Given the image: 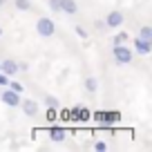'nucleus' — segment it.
<instances>
[{"mask_svg":"<svg viewBox=\"0 0 152 152\" xmlns=\"http://www.w3.org/2000/svg\"><path fill=\"white\" fill-rule=\"evenodd\" d=\"M18 107L23 110L27 116H38V112H40V105H38L36 101H31V99H20Z\"/></svg>","mask_w":152,"mask_h":152,"instance_id":"obj_5","label":"nucleus"},{"mask_svg":"<svg viewBox=\"0 0 152 152\" xmlns=\"http://www.w3.org/2000/svg\"><path fill=\"white\" fill-rule=\"evenodd\" d=\"M36 31H38V36H43V38H52L54 36V31H56V23H54L52 18H38L36 20Z\"/></svg>","mask_w":152,"mask_h":152,"instance_id":"obj_3","label":"nucleus"},{"mask_svg":"<svg viewBox=\"0 0 152 152\" xmlns=\"http://www.w3.org/2000/svg\"><path fill=\"white\" fill-rule=\"evenodd\" d=\"M74 31H76V36H78V38H87L85 27H81V25H76V27H74Z\"/></svg>","mask_w":152,"mask_h":152,"instance_id":"obj_20","label":"nucleus"},{"mask_svg":"<svg viewBox=\"0 0 152 152\" xmlns=\"http://www.w3.org/2000/svg\"><path fill=\"white\" fill-rule=\"evenodd\" d=\"M123 11H110L107 18H105V25H107V29H119L121 25H123Z\"/></svg>","mask_w":152,"mask_h":152,"instance_id":"obj_7","label":"nucleus"},{"mask_svg":"<svg viewBox=\"0 0 152 152\" xmlns=\"http://www.w3.org/2000/svg\"><path fill=\"white\" fill-rule=\"evenodd\" d=\"M45 105H47V107H61V101L56 99V96H45Z\"/></svg>","mask_w":152,"mask_h":152,"instance_id":"obj_15","label":"nucleus"},{"mask_svg":"<svg viewBox=\"0 0 152 152\" xmlns=\"http://www.w3.org/2000/svg\"><path fill=\"white\" fill-rule=\"evenodd\" d=\"M47 134H49V139H52L54 143H63L69 132H67V128H63V125H52Z\"/></svg>","mask_w":152,"mask_h":152,"instance_id":"obj_6","label":"nucleus"},{"mask_svg":"<svg viewBox=\"0 0 152 152\" xmlns=\"http://www.w3.org/2000/svg\"><path fill=\"white\" fill-rule=\"evenodd\" d=\"M7 85H9V90L18 92V94H23V90H25V85H23V83H18V81H9Z\"/></svg>","mask_w":152,"mask_h":152,"instance_id":"obj_16","label":"nucleus"},{"mask_svg":"<svg viewBox=\"0 0 152 152\" xmlns=\"http://www.w3.org/2000/svg\"><path fill=\"white\" fill-rule=\"evenodd\" d=\"M134 52L137 54H143V56H148V54L152 52V40H143V38H134Z\"/></svg>","mask_w":152,"mask_h":152,"instance_id":"obj_9","label":"nucleus"},{"mask_svg":"<svg viewBox=\"0 0 152 152\" xmlns=\"http://www.w3.org/2000/svg\"><path fill=\"white\" fill-rule=\"evenodd\" d=\"M0 101L5 105H9V107H18L20 105V94L14 90H5V92H0Z\"/></svg>","mask_w":152,"mask_h":152,"instance_id":"obj_4","label":"nucleus"},{"mask_svg":"<svg viewBox=\"0 0 152 152\" xmlns=\"http://www.w3.org/2000/svg\"><path fill=\"white\" fill-rule=\"evenodd\" d=\"M2 5H5V0H0V7H2Z\"/></svg>","mask_w":152,"mask_h":152,"instance_id":"obj_25","label":"nucleus"},{"mask_svg":"<svg viewBox=\"0 0 152 152\" xmlns=\"http://www.w3.org/2000/svg\"><path fill=\"white\" fill-rule=\"evenodd\" d=\"M139 38H143V40H152V27H150V25H143V27L139 29Z\"/></svg>","mask_w":152,"mask_h":152,"instance_id":"obj_13","label":"nucleus"},{"mask_svg":"<svg viewBox=\"0 0 152 152\" xmlns=\"http://www.w3.org/2000/svg\"><path fill=\"white\" fill-rule=\"evenodd\" d=\"M67 116H69V110H61V107H58V119L67 121Z\"/></svg>","mask_w":152,"mask_h":152,"instance_id":"obj_23","label":"nucleus"},{"mask_svg":"<svg viewBox=\"0 0 152 152\" xmlns=\"http://www.w3.org/2000/svg\"><path fill=\"white\" fill-rule=\"evenodd\" d=\"M76 11H78V2L76 0H61V14L74 16Z\"/></svg>","mask_w":152,"mask_h":152,"instance_id":"obj_10","label":"nucleus"},{"mask_svg":"<svg viewBox=\"0 0 152 152\" xmlns=\"http://www.w3.org/2000/svg\"><path fill=\"white\" fill-rule=\"evenodd\" d=\"M29 69V65H27V63H23V61H20L18 63V72H27Z\"/></svg>","mask_w":152,"mask_h":152,"instance_id":"obj_24","label":"nucleus"},{"mask_svg":"<svg viewBox=\"0 0 152 152\" xmlns=\"http://www.w3.org/2000/svg\"><path fill=\"white\" fill-rule=\"evenodd\" d=\"M56 119H58V110L56 107H47V121H49V123H54Z\"/></svg>","mask_w":152,"mask_h":152,"instance_id":"obj_17","label":"nucleus"},{"mask_svg":"<svg viewBox=\"0 0 152 152\" xmlns=\"http://www.w3.org/2000/svg\"><path fill=\"white\" fill-rule=\"evenodd\" d=\"M125 40H128V34L125 31H121L119 36H114V45H121V43H125Z\"/></svg>","mask_w":152,"mask_h":152,"instance_id":"obj_19","label":"nucleus"},{"mask_svg":"<svg viewBox=\"0 0 152 152\" xmlns=\"http://www.w3.org/2000/svg\"><path fill=\"white\" fill-rule=\"evenodd\" d=\"M112 56H114V61L119 63V65H130L132 58H134V54H132V47H128L125 43H121V45H114L112 47Z\"/></svg>","mask_w":152,"mask_h":152,"instance_id":"obj_1","label":"nucleus"},{"mask_svg":"<svg viewBox=\"0 0 152 152\" xmlns=\"http://www.w3.org/2000/svg\"><path fill=\"white\" fill-rule=\"evenodd\" d=\"M85 90H87V92H92V94L99 90V81H96L94 76H87V78H85Z\"/></svg>","mask_w":152,"mask_h":152,"instance_id":"obj_11","label":"nucleus"},{"mask_svg":"<svg viewBox=\"0 0 152 152\" xmlns=\"http://www.w3.org/2000/svg\"><path fill=\"white\" fill-rule=\"evenodd\" d=\"M14 5H16L18 11H29L31 9V2H29V0H14Z\"/></svg>","mask_w":152,"mask_h":152,"instance_id":"obj_14","label":"nucleus"},{"mask_svg":"<svg viewBox=\"0 0 152 152\" xmlns=\"http://www.w3.org/2000/svg\"><path fill=\"white\" fill-rule=\"evenodd\" d=\"M94 27L99 29V31H105V29H107V25H105V20H96V23H94Z\"/></svg>","mask_w":152,"mask_h":152,"instance_id":"obj_22","label":"nucleus"},{"mask_svg":"<svg viewBox=\"0 0 152 152\" xmlns=\"http://www.w3.org/2000/svg\"><path fill=\"white\" fill-rule=\"evenodd\" d=\"M49 9L56 11V14H61V0H49Z\"/></svg>","mask_w":152,"mask_h":152,"instance_id":"obj_18","label":"nucleus"},{"mask_svg":"<svg viewBox=\"0 0 152 152\" xmlns=\"http://www.w3.org/2000/svg\"><path fill=\"white\" fill-rule=\"evenodd\" d=\"M92 121V112L87 107H78V123H87Z\"/></svg>","mask_w":152,"mask_h":152,"instance_id":"obj_12","label":"nucleus"},{"mask_svg":"<svg viewBox=\"0 0 152 152\" xmlns=\"http://www.w3.org/2000/svg\"><path fill=\"white\" fill-rule=\"evenodd\" d=\"M94 150H96V152H99V150H101V152L107 150V143H105V141H96V143H94Z\"/></svg>","mask_w":152,"mask_h":152,"instance_id":"obj_21","label":"nucleus"},{"mask_svg":"<svg viewBox=\"0 0 152 152\" xmlns=\"http://www.w3.org/2000/svg\"><path fill=\"white\" fill-rule=\"evenodd\" d=\"M0 72L7 76H16L18 74V61H14V58H7V61L0 63Z\"/></svg>","mask_w":152,"mask_h":152,"instance_id":"obj_8","label":"nucleus"},{"mask_svg":"<svg viewBox=\"0 0 152 152\" xmlns=\"http://www.w3.org/2000/svg\"><path fill=\"white\" fill-rule=\"evenodd\" d=\"M121 112H105V110H96L92 112V121H96L99 125H114L119 123Z\"/></svg>","mask_w":152,"mask_h":152,"instance_id":"obj_2","label":"nucleus"},{"mask_svg":"<svg viewBox=\"0 0 152 152\" xmlns=\"http://www.w3.org/2000/svg\"><path fill=\"white\" fill-rule=\"evenodd\" d=\"M0 36H2V27H0Z\"/></svg>","mask_w":152,"mask_h":152,"instance_id":"obj_26","label":"nucleus"}]
</instances>
